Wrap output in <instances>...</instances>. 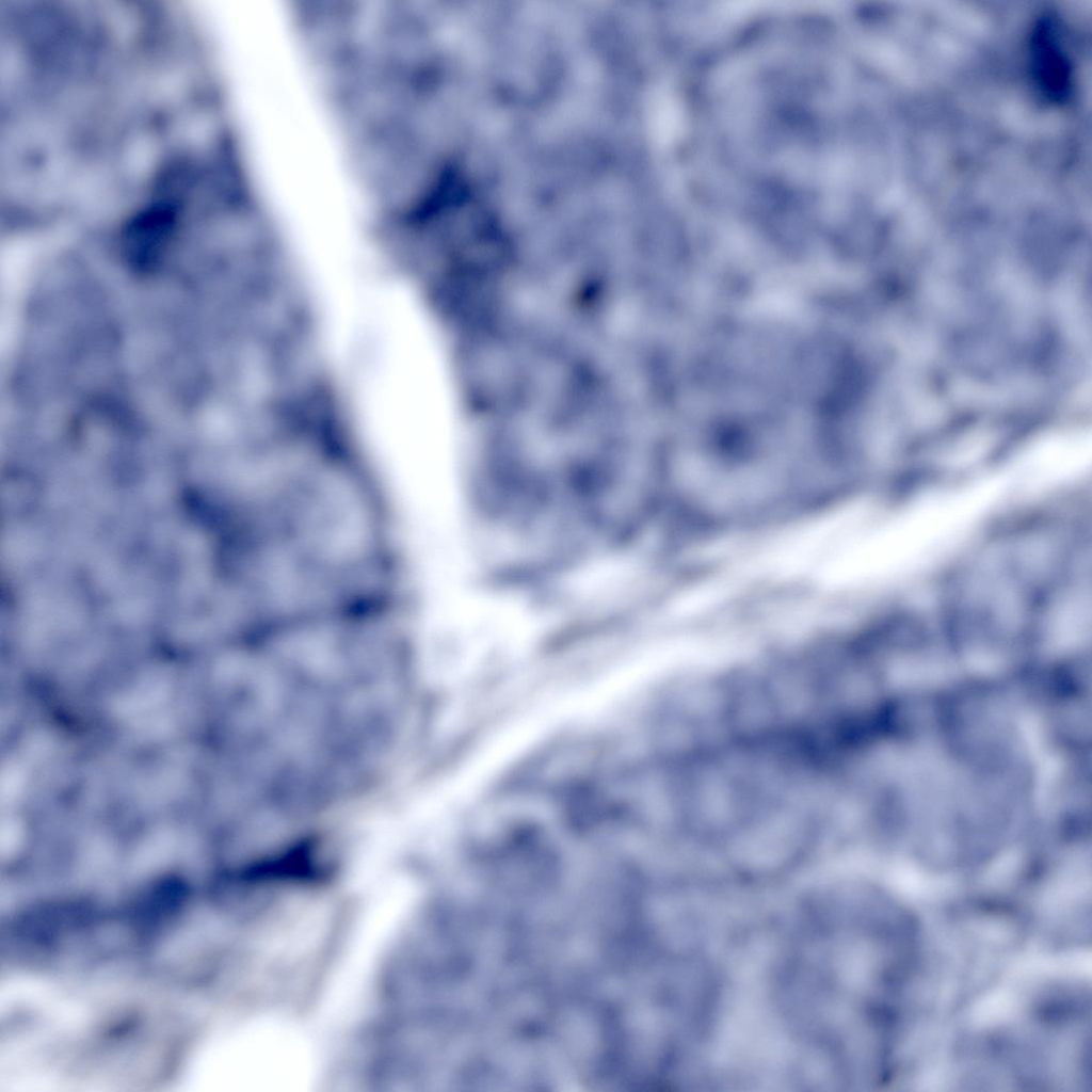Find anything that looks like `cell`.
Segmentation results:
<instances>
[{
	"label": "cell",
	"mask_w": 1092,
	"mask_h": 1092,
	"mask_svg": "<svg viewBox=\"0 0 1092 1092\" xmlns=\"http://www.w3.org/2000/svg\"><path fill=\"white\" fill-rule=\"evenodd\" d=\"M1049 20L1041 21L1031 41L1032 67L1039 85L1049 98L1061 99L1070 86V65Z\"/></svg>",
	"instance_id": "cell-1"
}]
</instances>
